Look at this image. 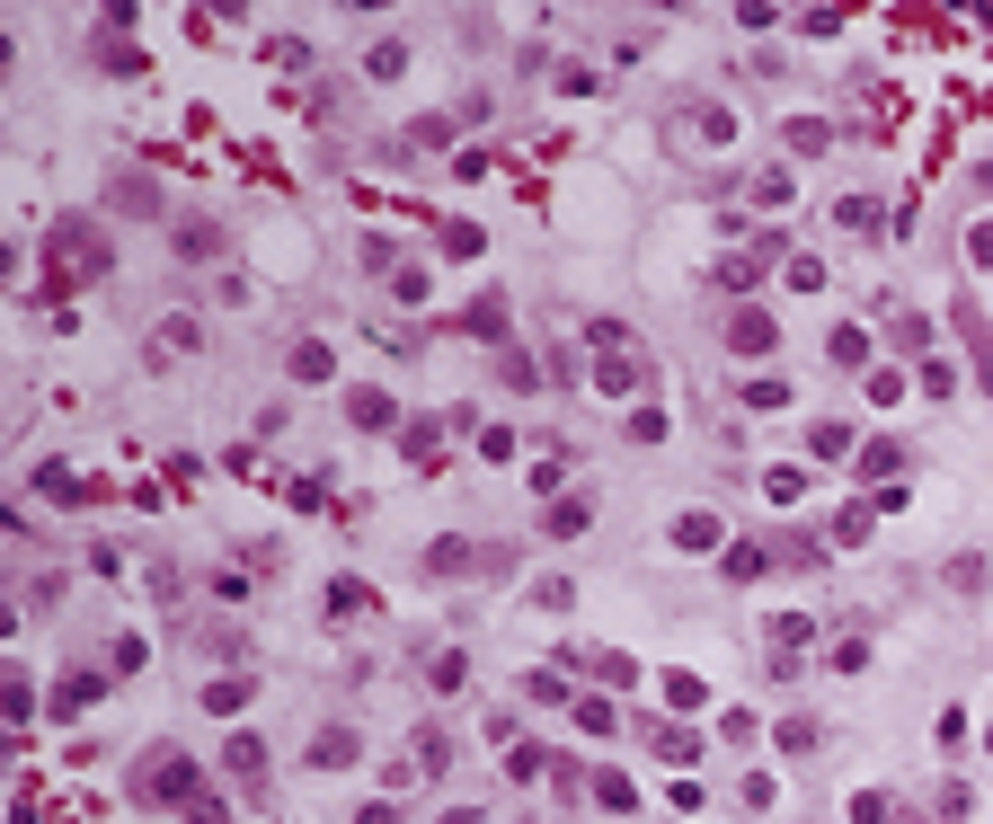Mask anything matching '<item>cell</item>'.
Instances as JSON below:
<instances>
[{
	"label": "cell",
	"instance_id": "8992f818",
	"mask_svg": "<svg viewBox=\"0 0 993 824\" xmlns=\"http://www.w3.org/2000/svg\"><path fill=\"white\" fill-rule=\"evenodd\" d=\"M222 763H231L240 780H257V772H267V736H257V727H231V736H222Z\"/></svg>",
	"mask_w": 993,
	"mask_h": 824
},
{
	"label": "cell",
	"instance_id": "d4e9b609",
	"mask_svg": "<svg viewBox=\"0 0 993 824\" xmlns=\"http://www.w3.org/2000/svg\"><path fill=\"white\" fill-rule=\"evenodd\" d=\"M205 710H222V718H231V710H249V674H222V682H205Z\"/></svg>",
	"mask_w": 993,
	"mask_h": 824
},
{
	"label": "cell",
	"instance_id": "b9f144b4",
	"mask_svg": "<svg viewBox=\"0 0 993 824\" xmlns=\"http://www.w3.org/2000/svg\"><path fill=\"white\" fill-rule=\"evenodd\" d=\"M267 62H276V72H302L311 45H302V36H276V45H267Z\"/></svg>",
	"mask_w": 993,
	"mask_h": 824
},
{
	"label": "cell",
	"instance_id": "7bdbcfd3",
	"mask_svg": "<svg viewBox=\"0 0 993 824\" xmlns=\"http://www.w3.org/2000/svg\"><path fill=\"white\" fill-rule=\"evenodd\" d=\"M860 390H870V408H896V399H905V373H870Z\"/></svg>",
	"mask_w": 993,
	"mask_h": 824
},
{
	"label": "cell",
	"instance_id": "db71d44e",
	"mask_svg": "<svg viewBox=\"0 0 993 824\" xmlns=\"http://www.w3.org/2000/svg\"><path fill=\"white\" fill-rule=\"evenodd\" d=\"M444 824H488V815L480 807H444Z\"/></svg>",
	"mask_w": 993,
	"mask_h": 824
},
{
	"label": "cell",
	"instance_id": "f907efd6",
	"mask_svg": "<svg viewBox=\"0 0 993 824\" xmlns=\"http://www.w3.org/2000/svg\"><path fill=\"white\" fill-rule=\"evenodd\" d=\"M746 807H780V780L772 772H746Z\"/></svg>",
	"mask_w": 993,
	"mask_h": 824
},
{
	"label": "cell",
	"instance_id": "6da1fadb",
	"mask_svg": "<svg viewBox=\"0 0 993 824\" xmlns=\"http://www.w3.org/2000/svg\"><path fill=\"white\" fill-rule=\"evenodd\" d=\"M45 240H53V257H62V266H72V275H107V266H116V249H107V231H98L89 214H81V222H72V214H62V222H53Z\"/></svg>",
	"mask_w": 993,
	"mask_h": 824
},
{
	"label": "cell",
	"instance_id": "f1b7e54d",
	"mask_svg": "<svg viewBox=\"0 0 993 824\" xmlns=\"http://www.w3.org/2000/svg\"><path fill=\"white\" fill-rule=\"evenodd\" d=\"M825 355H834L843 373H851V364H870V328H834V347H825Z\"/></svg>",
	"mask_w": 993,
	"mask_h": 824
},
{
	"label": "cell",
	"instance_id": "9a60e30c",
	"mask_svg": "<svg viewBox=\"0 0 993 824\" xmlns=\"http://www.w3.org/2000/svg\"><path fill=\"white\" fill-rule=\"evenodd\" d=\"M409 744H417V772H426V780H444V772H452V736H444V727H417Z\"/></svg>",
	"mask_w": 993,
	"mask_h": 824
},
{
	"label": "cell",
	"instance_id": "8fae6325",
	"mask_svg": "<svg viewBox=\"0 0 993 824\" xmlns=\"http://www.w3.org/2000/svg\"><path fill=\"white\" fill-rule=\"evenodd\" d=\"M585 523H594V497H550V514H542V532H550V541H577Z\"/></svg>",
	"mask_w": 993,
	"mask_h": 824
},
{
	"label": "cell",
	"instance_id": "5bb4252c",
	"mask_svg": "<svg viewBox=\"0 0 993 824\" xmlns=\"http://www.w3.org/2000/svg\"><path fill=\"white\" fill-rule=\"evenodd\" d=\"M400 452L409 470H444V426H400Z\"/></svg>",
	"mask_w": 993,
	"mask_h": 824
},
{
	"label": "cell",
	"instance_id": "7402d4cb",
	"mask_svg": "<svg viewBox=\"0 0 993 824\" xmlns=\"http://www.w3.org/2000/svg\"><path fill=\"white\" fill-rule=\"evenodd\" d=\"M364 72H373V81H400V72H409V45H400V36H382V45L364 53Z\"/></svg>",
	"mask_w": 993,
	"mask_h": 824
},
{
	"label": "cell",
	"instance_id": "836d02e7",
	"mask_svg": "<svg viewBox=\"0 0 993 824\" xmlns=\"http://www.w3.org/2000/svg\"><path fill=\"white\" fill-rule=\"evenodd\" d=\"M116 204H124V214H160V186H152V178H124Z\"/></svg>",
	"mask_w": 993,
	"mask_h": 824
},
{
	"label": "cell",
	"instance_id": "2e32d148",
	"mask_svg": "<svg viewBox=\"0 0 993 824\" xmlns=\"http://www.w3.org/2000/svg\"><path fill=\"white\" fill-rule=\"evenodd\" d=\"M647 744L666 753V763H701V736H692V727H675V718H666V727H647Z\"/></svg>",
	"mask_w": 993,
	"mask_h": 824
},
{
	"label": "cell",
	"instance_id": "c3c4849f",
	"mask_svg": "<svg viewBox=\"0 0 993 824\" xmlns=\"http://www.w3.org/2000/svg\"><path fill=\"white\" fill-rule=\"evenodd\" d=\"M10 718H19V727L36 718V682H27V674H10Z\"/></svg>",
	"mask_w": 993,
	"mask_h": 824
},
{
	"label": "cell",
	"instance_id": "74e56055",
	"mask_svg": "<svg viewBox=\"0 0 993 824\" xmlns=\"http://www.w3.org/2000/svg\"><path fill=\"white\" fill-rule=\"evenodd\" d=\"M860 665H870V647H860V639H834V647H825V674H860Z\"/></svg>",
	"mask_w": 993,
	"mask_h": 824
},
{
	"label": "cell",
	"instance_id": "484cf974",
	"mask_svg": "<svg viewBox=\"0 0 993 824\" xmlns=\"http://www.w3.org/2000/svg\"><path fill=\"white\" fill-rule=\"evenodd\" d=\"M825 532H834V549H860V541H870V506H843Z\"/></svg>",
	"mask_w": 993,
	"mask_h": 824
},
{
	"label": "cell",
	"instance_id": "cb8c5ba5",
	"mask_svg": "<svg viewBox=\"0 0 993 824\" xmlns=\"http://www.w3.org/2000/svg\"><path fill=\"white\" fill-rule=\"evenodd\" d=\"M426 682H435V692H461V682H471V656H461V647H444V656L426 665Z\"/></svg>",
	"mask_w": 993,
	"mask_h": 824
},
{
	"label": "cell",
	"instance_id": "5b68a950",
	"mask_svg": "<svg viewBox=\"0 0 993 824\" xmlns=\"http://www.w3.org/2000/svg\"><path fill=\"white\" fill-rule=\"evenodd\" d=\"M178 257H186V266H214V257H222V222L186 214V222H178Z\"/></svg>",
	"mask_w": 993,
	"mask_h": 824
},
{
	"label": "cell",
	"instance_id": "30bf717a",
	"mask_svg": "<svg viewBox=\"0 0 993 824\" xmlns=\"http://www.w3.org/2000/svg\"><path fill=\"white\" fill-rule=\"evenodd\" d=\"M373 611V585L364 577H328V621H364Z\"/></svg>",
	"mask_w": 993,
	"mask_h": 824
},
{
	"label": "cell",
	"instance_id": "83f0119b",
	"mask_svg": "<svg viewBox=\"0 0 993 824\" xmlns=\"http://www.w3.org/2000/svg\"><path fill=\"white\" fill-rule=\"evenodd\" d=\"M763 497L772 506H799L808 497V470H763Z\"/></svg>",
	"mask_w": 993,
	"mask_h": 824
},
{
	"label": "cell",
	"instance_id": "52a82bcc",
	"mask_svg": "<svg viewBox=\"0 0 993 824\" xmlns=\"http://www.w3.org/2000/svg\"><path fill=\"white\" fill-rule=\"evenodd\" d=\"M347 417H355L364 435H390V426H400V408H390V390H347Z\"/></svg>",
	"mask_w": 993,
	"mask_h": 824
},
{
	"label": "cell",
	"instance_id": "4316f807",
	"mask_svg": "<svg viewBox=\"0 0 993 824\" xmlns=\"http://www.w3.org/2000/svg\"><path fill=\"white\" fill-rule=\"evenodd\" d=\"M843 815H851V824H896V798H887V789H860Z\"/></svg>",
	"mask_w": 993,
	"mask_h": 824
},
{
	"label": "cell",
	"instance_id": "4dcf8cb0",
	"mask_svg": "<svg viewBox=\"0 0 993 824\" xmlns=\"http://www.w3.org/2000/svg\"><path fill=\"white\" fill-rule=\"evenodd\" d=\"M666 701H675V710H701V701H710V682H701V674H683V665H675V674H666Z\"/></svg>",
	"mask_w": 993,
	"mask_h": 824
},
{
	"label": "cell",
	"instance_id": "ac0fdd59",
	"mask_svg": "<svg viewBox=\"0 0 993 824\" xmlns=\"http://www.w3.org/2000/svg\"><path fill=\"white\" fill-rule=\"evenodd\" d=\"M461 328H471V337H488V347H497V337H506V293H480Z\"/></svg>",
	"mask_w": 993,
	"mask_h": 824
},
{
	"label": "cell",
	"instance_id": "3957f363",
	"mask_svg": "<svg viewBox=\"0 0 993 824\" xmlns=\"http://www.w3.org/2000/svg\"><path fill=\"white\" fill-rule=\"evenodd\" d=\"M666 541L683 549V559H710V549H727V514H718V506H683Z\"/></svg>",
	"mask_w": 993,
	"mask_h": 824
},
{
	"label": "cell",
	"instance_id": "ab89813d",
	"mask_svg": "<svg viewBox=\"0 0 993 824\" xmlns=\"http://www.w3.org/2000/svg\"><path fill=\"white\" fill-rule=\"evenodd\" d=\"M107 656H116V674H143V665H152V647H143V639H134V630H124V639H116V647H107Z\"/></svg>",
	"mask_w": 993,
	"mask_h": 824
},
{
	"label": "cell",
	"instance_id": "f546056e",
	"mask_svg": "<svg viewBox=\"0 0 993 824\" xmlns=\"http://www.w3.org/2000/svg\"><path fill=\"white\" fill-rule=\"evenodd\" d=\"M808 452H816V461H843V452H851V426H843V417H825V426L808 435Z\"/></svg>",
	"mask_w": 993,
	"mask_h": 824
},
{
	"label": "cell",
	"instance_id": "9c48e42d",
	"mask_svg": "<svg viewBox=\"0 0 993 824\" xmlns=\"http://www.w3.org/2000/svg\"><path fill=\"white\" fill-rule=\"evenodd\" d=\"M355 753H364V744H355V727H319V736H311V763H319V772H347Z\"/></svg>",
	"mask_w": 993,
	"mask_h": 824
},
{
	"label": "cell",
	"instance_id": "1f68e13d",
	"mask_svg": "<svg viewBox=\"0 0 993 824\" xmlns=\"http://www.w3.org/2000/svg\"><path fill=\"white\" fill-rule=\"evenodd\" d=\"M789 195H799V178H789V169H763V178H754V204H780V214H789Z\"/></svg>",
	"mask_w": 993,
	"mask_h": 824
},
{
	"label": "cell",
	"instance_id": "277c9868",
	"mask_svg": "<svg viewBox=\"0 0 993 824\" xmlns=\"http://www.w3.org/2000/svg\"><path fill=\"white\" fill-rule=\"evenodd\" d=\"M780 347V319L772 311H737L727 319V355H772Z\"/></svg>",
	"mask_w": 993,
	"mask_h": 824
},
{
	"label": "cell",
	"instance_id": "ba28073f",
	"mask_svg": "<svg viewBox=\"0 0 993 824\" xmlns=\"http://www.w3.org/2000/svg\"><path fill=\"white\" fill-rule=\"evenodd\" d=\"M98 692H107V674H62V682H53V718H81Z\"/></svg>",
	"mask_w": 993,
	"mask_h": 824
},
{
	"label": "cell",
	"instance_id": "e575fe53",
	"mask_svg": "<svg viewBox=\"0 0 993 824\" xmlns=\"http://www.w3.org/2000/svg\"><path fill=\"white\" fill-rule=\"evenodd\" d=\"M763 568H772L763 541H737V549H727V577H763Z\"/></svg>",
	"mask_w": 993,
	"mask_h": 824
},
{
	"label": "cell",
	"instance_id": "4fadbf2b",
	"mask_svg": "<svg viewBox=\"0 0 993 824\" xmlns=\"http://www.w3.org/2000/svg\"><path fill=\"white\" fill-rule=\"evenodd\" d=\"M851 470H860V478H896V470H905V444H896V435L860 444V452H851Z\"/></svg>",
	"mask_w": 993,
	"mask_h": 824
},
{
	"label": "cell",
	"instance_id": "816d5d0a",
	"mask_svg": "<svg viewBox=\"0 0 993 824\" xmlns=\"http://www.w3.org/2000/svg\"><path fill=\"white\" fill-rule=\"evenodd\" d=\"M967 266H993V222H976V231H967Z\"/></svg>",
	"mask_w": 993,
	"mask_h": 824
},
{
	"label": "cell",
	"instance_id": "44dd1931",
	"mask_svg": "<svg viewBox=\"0 0 993 824\" xmlns=\"http://www.w3.org/2000/svg\"><path fill=\"white\" fill-rule=\"evenodd\" d=\"M772 744H780V753H816V744H825V727H816V718H780V727H772Z\"/></svg>",
	"mask_w": 993,
	"mask_h": 824
},
{
	"label": "cell",
	"instance_id": "11a10c76",
	"mask_svg": "<svg viewBox=\"0 0 993 824\" xmlns=\"http://www.w3.org/2000/svg\"><path fill=\"white\" fill-rule=\"evenodd\" d=\"M984 186H993V160H984Z\"/></svg>",
	"mask_w": 993,
	"mask_h": 824
},
{
	"label": "cell",
	"instance_id": "e0dca14e",
	"mask_svg": "<svg viewBox=\"0 0 993 824\" xmlns=\"http://www.w3.org/2000/svg\"><path fill=\"white\" fill-rule=\"evenodd\" d=\"M284 364H293V381H328V373H338V355H328L319 337H302V347H293Z\"/></svg>",
	"mask_w": 993,
	"mask_h": 824
},
{
	"label": "cell",
	"instance_id": "8d00e7d4",
	"mask_svg": "<svg viewBox=\"0 0 993 824\" xmlns=\"http://www.w3.org/2000/svg\"><path fill=\"white\" fill-rule=\"evenodd\" d=\"M594 674H604V682H613V692H630V682H639V665H630L621 647H604V656H594Z\"/></svg>",
	"mask_w": 993,
	"mask_h": 824
},
{
	"label": "cell",
	"instance_id": "ffe728a7",
	"mask_svg": "<svg viewBox=\"0 0 993 824\" xmlns=\"http://www.w3.org/2000/svg\"><path fill=\"white\" fill-rule=\"evenodd\" d=\"M568 718H577L585 736H613V727H621V718H613V701H594V692H577V701H568Z\"/></svg>",
	"mask_w": 993,
	"mask_h": 824
},
{
	"label": "cell",
	"instance_id": "d6986e66",
	"mask_svg": "<svg viewBox=\"0 0 993 824\" xmlns=\"http://www.w3.org/2000/svg\"><path fill=\"white\" fill-rule=\"evenodd\" d=\"M461 568H480L471 541H435V549H426V577H461Z\"/></svg>",
	"mask_w": 993,
	"mask_h": 824
},
{
	"label": "cell",
	"instance_id": "f6af8a7d",
	"mask_svg": "<svg viewBox=\"0 0 993 824\" xmlns=\"http://www.w3.org/2000/svg\"><path fill=\"white\" fill-rule=\"evenodd\" d=\"M426 284H435L426 266H400V275H390V293H400V302H426Z\"/></svg>",
	"mask_w": 993,
	"mask_h": 824
},
{
	"label": "cell",
	"instance_id": "d590c367",
	"mask_svg": "<svg viewBox=\"0 0 993 824\" xmlns=\"http://www.w3.org/2000/svg\"><path fill=\"white\" fill-rule=\"evenodd\" d=\"M737 399H746V408H780V399H789V390H780V381H772V373H746V381H737Z\"/></svg>",
	"mask_w": 993,
	"mask_h": 824
},
{
	"label": "cell",
	"instance_id": "bcb514c9",
	"mask_svg": "<svg viewBox=\"0 0 993 824\" xmlns=\"http://www.w3.org/2000/svg\"><path fill=\"white\" fill-rule=\"evenodd\" d=\"M585 337H594L604 355H621V347H630V328H621V319H585Z\"/></svg>",
	"mask_w": 993,
	"mask_h": 824
},
{
	"label": "cell",
	"instance_id": "7a4b0ae2",
	"mask_svg": "<svg viewBox=\"0 0 993 824\" xmlns=\"http://www.w3.org/2000/svg\"><path fill=\"white\" fill-rule=\"evenodd\" d=\"M134 789L160 798V807H195V798H205V789H195V763H186V753H152V763L134 772Z\"/></svg>",
	"mask_w": 993,
	"mask_h": 824
},
{
	"label": "cell",
	"instance_id": "f5cc1de1",
	"mask_svg": "<svg viewBox=\"0 0 993 824\" xmlns=\"http://www.w3.org/2000/svg\"><path fill=\"white\" fill-rule=\"evenodd\" d=\"M355 824H400V807H390V798H373V807H355Z\"/></svg>",
	"mask_w": 993,
	"mask_h": 824
},
{
	"label": "cell",
	"instance_id": "d6a6232c",
	"mask_svg": "<svg viewBox=\"0 0 993 824\" xmlns=\"http://www.w3.org/2000/svg\"><path fill=\"white\" fill-rule=\"evenodd\" d=\"M834 222H843V231H879V204H870V195H843Z\"/></svg>",
	"mask_w": 993,
	"mask_h": 824
},
{
	"label": "cell",
	"instance_id": "603a6c76",
	"mask_svg": "<svg viewBox=\"0 0 993 824\" xmlns=\"http://www.w3.org/2000/svg\"><path fill=\"white\" fill-rule=\"evenodd\" d=\"M160 347H169V355H195V347H205V328H195V311H169V328H160Z\"/></svg>",
	"mask_w": 993,
	"mask_h": 824
},
{
	"label": "cell",
	"instance_id": "7dc6e473",
	"mask_svg": "<svg viewBox=\"0 0 993 824\" xmlns=\"http://www.w3.org/2000/svg\"><path fill=\"white\" fill-rule=\"evenodd\" d=\"M559 98H594V72H585V62H559Z\"/></svg>",
	"mask_w": 993,
	"mask_h": 824
},
{
	"label": "cell",
	"instance_id": "ee69618b",
	"mask_svg": "<svg viewBox=\"0 0 993 824\" xmlns=\"http://www.w3.org/2000/svg\"><path fill=\"white\" fill-rule=\"evenodd\" d=\"M480 461H514V426H480Z\"/></svg>",
	"mask_w": 993,
	"mask_h": 824
},
{
	"label": "cell",
	"instance_id": "f35d334b",
	"mask_svg": "<svg viewBox=\"0 0 993 824\" xmlns=\"http://www.w3.org/2000/svg\"><path fill=\"white\" fill-rule=\"evenodd\" d=\"M568 603H577L568 577H542V585H533V611H568Z\"/></svg>",
	"mask_w": 993,
	"mask_h": 824
},
{
	"label": "cell",
	"instance_id": "60d3db41",
	"mask_svg": "<svg viewBox=\"0 0 993 824\" xmlns=\"http://www.w3.org/2000/svg\"><path fill=\"white\" fill-rule=\"evenodd\" d=\"M480 249H488V240H480L471 222H444V257H480Z\"/></svg>",
	"mask_w": 993,
	"mask_h": 824
},
{
	"label": "cell",
	"instance_id": "681fc988",
	"mask_svg": "<svg viewBox=\"0 0 993 824\" xmlns=\"http://www.w3.org/2000/svg\"><path fill=\"white\" fill-rule=\"evenodd\" d=\"M594 798H604V807H639V789H630L621 772H604V780H594Z\"/></svg>",
	"mask_w": 993,
	"mask_h": 824
},
{
	"label": "cell",
	"instance_id": "7c38bea8",
	"mask_svg": "<svg viewBox=\"0 0 993 824\" xmlns=\"http://www.w3.org/2000/svg\"><path fill=\"white\" fill-rule=\"evenodd\" d=\"M594 399H639V364L630 355H604V364H594Z\"/></svg>",
	"mask_w": 993,
	"mask_h": 824
}]
</instances>
